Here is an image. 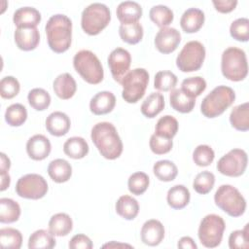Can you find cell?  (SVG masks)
<instances>
[{"label":"cell","instance_id":"28","mask_svg":"<svg viewBox=\"0 0 249 249\" xmlns=\"http://www.w3.org/2000/svg\"><path fill=\"white\" fill-rule=\"evenodd\" d=\"M63 152L71 159L80 160L88 155L89 144L83 137H70L63 144Z\"/></svg>","mask_w":249,"mask_h":249},{"label":"cell","instance_id":"14","mask_svg":"<svg viewBox=\"0 0 249 249\" xmlns=\"http://www.w3.org/2000/svg\"><path fill=\"white\" fill-rule=\"evenodd\" d=\"M181 42L180 32L173 27L160 28L156 34L154 43L157 50L161 53H173Z\"/></svg>","mask_w":249,"mask_h":249},{"label":"cell","instance_id":"15","mask_svg":"<svg viewBox=\"0 0 249 249\" xmlns=\"http://www.w3.org/2000/svg\"><path fill=\"white\" fill-rule=\"evenodd\" d=\"M17 47L25 52L36 49L40 42V34L37 27H17L14 33Z\"/></svg>","mask_w":249,"mask_h":249},{"label":"cell","instance_id":"8","mask_svg":"<svg viewBox=\"0 0 249 249\" xmlns=\"http://www.w3.org/2000/svg\"><path fill=\"white\" fill-rule=\"evenodd\" d=\"M149 83V73L144 68H135L123 78L122 97L127 103H136L145 94Z\"/></svg>","mask_w":249,"mask_h":249},{"label":"cell","instance_id":"26","mask_svg":"<svg viewBox=\"0 0 249 249\" xmlns=\"http://www.w3.org/2000/svg\"><path fill=\"white\" fill-rule=\"evenodd\" d=\"M191 194L184 185H175L171 187L166 196L168 205L173 209H182L190 202Z\"/></svg>","mask_w":249,"mask_h":249},{"label":"cell","instance_id":"20","mask_svg":"<svg viewBox=\"0 0 249 249\" xmlns=\"http://www.w3.org/2000/svg\"><path fill=\"white\" fill-rule=\"evenodd\" d=\"M53 88L55 95L63 100L73 97L77 90L76 81L69 73L59 74L54 79L53 83Z\"/></svg>","mask_w":249,"mask_h":249},{"label":"cell","instance_id":"42","mask_svg":"<svg viewBox=\"0 0 249 249\" xmlns=\"http://www.w3.org/2000/svg\"><path fill=\"white\" fill-rule=\"evenodd\" d=\"M150 184L149 176L141 171L132 173L127 180L128 191L135 196H140L146 192Z\"/></svg>","mask_w":249,"mask_h":249},{"label":"cell","instance_id":"45","mask_svg":"<svg viewBox=\"0 0 249 249\" xmlns=\"http://www.w3.org/2000/svg\"><path fill=\"white\" fill-rule=\"evenodd\" d=\"M230 34L236 41L247 42L249 40V19L239 18L233 20L230 26Z\"/></svg>","mask_w":249,"mask_h":249},{"label":"cell","instance_id":"5","mask_svg":"<svg viewBox=\"0 0 249 249\" xmlns=\"http://www.w3.org/2000/svg\"><path fill=\"white\" fill-rule=\"evenodd\" d=\"M73 66L77 73L90 85L102 82L104 71L98 57L89 50H81L73 57Z\"/></svg>","mask_w":249,"mask_h":249},{"label":"cell","instance_id":"1","mask_svg":"<svg viewBox=\"0 0 249 249\" xmlns=\"http://www.w3.org/2000/svg\"><path fill=\"white\" fill-rule=\"evenodd\" d=\"M90 138L100 155L107 160H116L123 153V142L113 124L97 123L93 125Z\"/></svg>","mask_w":249,"mask_h":249},{"label":"cell","instance_id":"40","mask_svg":"<svg viewBox=\"0 0 249 249\" xmlns=\"http://www.w3.org/2000/svg\"><path fill=\"white\" fill-rule=\"evenodd\" d=\"M27 100L33 109L37 111H44L51 104V95L44 89L35 88L28 92Z\"/></svg>","mask_w":249,"mask_h":249},{"label":"cell","instance_id":"30","mask_svg":"<svg viewBox=\"0 0 249 249\" xmlns=\"http://www.w3.org/2000/svg\"><path fill=\"white\" fill-rule=\"evenodd\" d=\"M116 212L125 220H133L139 212L138 201L130 196H122L116 202Z\"/></svg>","mask_w":249,"mask_h":249},{"label":"cell","instance_id":"53","mask_svg":"<svg viewBox=\"0 0 249 249\" xmlns=\"http://www.w3.org/2000/svg\"><path fill=\"white\" fill-rule=\"evenodd\" d=\"M0 173H5V172H8L9 169H10V166H11V161H10V159L4 154V153H1L0 154Z\"/></svg>","mask_w":249,"mask_h":249},{"label":"cell","instance_id":"24","mask_svg":"<svg viewBox=\"0 0 249 249\" xmlns=\"http://www.w3.org/2000/svg\"><path fill=\"white\" fill-rule=\"evenodd\" d=\"M48 174L55 183H64L72 175V166L63 159H55L49 163Z\"/></svg>","mask_w":249,"mask_h":249},{"label":"cell","instance_id":"54","mask_svg":"<svg viewBox=\"0 0 249 249\" xmlns=\"http://www.w3.org/2000/svg\"><path fill=\"white\" fill-rule=\"evenodd\" d=\"M0 174H1V188H0V190L3 192L7 188H9L10 182H11V177H10L8 172L0 173Z\"/></svg>","mask_w":249,"mask_h":249},{"label":"cell","instance_id":"33","mask_svg":"<svg viewBox=\"0 0 249 249\" xmlns=\"http://www.w3.org/2000/svg\"><path fill=\"white\" fill-rule=\"evenodd\" d=\"M55 246V239L50 231H35L28 239L29 249H52Z\"/></svg>","mask_w":249,"mask_h":249},{"label":"cell","instance_id":"10","mask_svg":"<svg viewBox=\"0 0 249 249\" xmlns=\"http://www.w3.org/2000/svg\"><path fill=\"white\" fill-rule=\"evenodd\" d=\"M205 48L198 41L186 43L176 57V66L182 72L197 71L203 64Z\"/></svg>","mask_w":249,"mask_h":249},{"label":"cell","instance_id":"21","mask_svg":"<svg viewBox=\"0 0 249 249\" xmlns=\"http://www.w3.org/2000/svg\"><path fill=\"white\" fill-rule=\"evenodd\" d=\"M204 19V13L200 9L190 8L183 13L180 18V25L186 33H195L202 27Z\"/></svg>","mask_w":249,"mask_h":249},{"label":"cell","instance_id":"4","mask_svg":"<svg viewBox=\"0 0 249 249\" xmlns=\"http://www.w3.org/2000/svg\"><path fill=\"white\" fill-rule=\"evenodd\" d=\"M233 89L227 86H218L213 89L201 101L200 111L206 118H216L222 115L234 101Z\"/></svg>","mask_w":249,"mask_h":249},{"label":"cell","instance_id":"37","mask_svg":"<svg viewBox=\"0 0 249 249\" xmlns=\"http://www.w3.org/2000/svg\"><path fill=\"white\" fill-rule=\"evenodd\" d=\"M149 17L151 20L159 27H167L174 18L173 12L167 6L156 5L153 6L149 12Z\"/></svg>","mask_w":249,"mask_h":249},{"label":"cell","instance_id":"32","mask_svg":"<svg viewBox=\"0 0 249 249\" xmlns=\"http://www.w3.org/2000/svg\"><path fill=\"white\" fill-rule=\"evenodd\" d=\"M20 216L19 204L12 198H0V222L11 224L18 220Z\"/></svg>","mask_w":249,"mask_h":249},{"label":"cell","instance_id":"19","mask_svg":"<svg viewBox=\"0 0 249 249\" xmlns=\"http://www.w3.org/2000/svg\"><path fill=\"white\" fill-rule=\"evenodd\" d=\"M116 105V97L111 91L103 90L93 95L89 101L90 112L94 115L110 113Z\"/></svg>","mask_w":249,"mask_h":249},{"label":"cell","instance_id":"13","mask_svg":"<svg viewBox=\"0 0 249 249\" xmlns=\"http://www.w3.org/2000/svg\"><path fill=\"white\" fill-rule=\"evenodd\" d=\"M107 61L112 77L117 83L121 84L130 67L131 55L129 52L123 48H116L110 53Z\"/></svg>","mask_w":249,"mask_h":249},{"label":"cell","instance_id":"6","mask_svg":"<svg viewBox=\"0 0 249 249\" xmlns=\"http://www.w3.org/2000/svg\"><path fill=\"white\" fill-rule=\"evenodd\" d=\"M111 13L109 8L102 3H92L82 12L81 26L89 35L99 34L110 22Z\"/></svg>","mask_w":249,"mask_h":249},{"label":"cell","instance_id":"34","mask_svg":"<svg viewBox=\"0 0 249 249\" xmlns=\"http://www.w3.org/2000/svg\"><path fill=\"white\" fill-rule=\"evenodd\" d=\"M153 171L155 176L163 182L173 181L178 174L177 166L173 161L168 160H158L153 166Z\"/></svg>","mask_w":249,"mask_h":249},{"label":"cell","instance_id":"35","mask_svg":"<svg viewBox=\"0 0 249 249\" xmlns=\"http://www.w3.org/2000/svg\"><path fill=\"white\" fill-rule=\"evenodd\" d=\"M143 27L139 22L121 24L119 27V35L121 39L129 45L139 43L143 38Z\"/></svg>","mask_w":249,"mask_h":249},{"label":"cell","instance_id":"22","mask_svg":"<svg viewBox=\"0 0 249 249\" xmlns=\"http://www.w3.org/2000/svg\"><path fill=\"white\" fill-rule=\"evenodd\" d=\"M116 14L122 24H130L138 22L141 18L142 8L137 2L124 1L117 7Z\"/></svg>","mask_w":249,"mask_h":249},{"label":"cell","instance_id":"39","mask_svg":"<svg viewBox=\"0 0 249 249\" xmlns=\"http://www.w3.org/2000/svg\"><path fill=\"white\" fill-rule=\"evenodd\" d=\"M27 119V110L20 103L10 105L5 112V121L11 126H20Z\"/></svg>","mask_w":249,"mask_h":249},{"label":"cell","instance_id":"55","mask_svg":"<svg viewBox=\"0 0 249 249\" xmlns=\"http://www.w3.org/2000/svg\"><path fill=\"white\" fill-rule=\"evenodd\" d=\"M102 247L106 248V247H109V248H112V247H131V245H128V244H122V243H116L115 241H112L110 243H107V244H104Z\"/></svg>","mask_w":249,"mask_h":249},{"label":"cell","instance_id":"9","mask_svg":"<svg viewBox=\"0 0 249 249\" xmlns=\"http://www.w3.org/2000/svg\"><path fill=\"white\" fill-rule=\"evenodd\" d=\"M226 229L224 219L216 214H208L200 221L197 235L200 243L207 248L220 245Z\"/></svg>","mask_w":249,"mask_h":249},{"label":"cell","instance_id":"27","mask_svg":"<svg viewBox=\"0 0 249 249\" xmlns=\"http://www.w3.org/2000/svg\"><path fill=\"white\" fill-rule=\"evenodd\" d=\"M73 228V221L66 213H56L49 221V231L55 236L67 235Z\"/></svg>","mask_w":249,"mask_h":249},{"label":"cell","instance_id":"16","mask_svg":"<svg viewBox=\"0 0 249 249\" xmlns=\"http://www.w3.org/2000/svg\"><path fill=\"white\" fill-rule=\"evenodd\" d=\"M51 150V142L43 134H35L27 140L26 152L29 158L34 160H45L50 155Z\"/></svg>","mask_w":249,"mask_h":249},{"label":"cell","instance_id":"48","mask_svg":"<svg viewBox=\"0 0 249 249\" xmlns=\"http://www.w3.org/2000/svg\"><path fill=\"white\" fill-rule=\"evenodd\" d=\"M229 247L231 249H247L249 247L248 224L243 230L233 231L229 236Z\"/></svg>","mask_w":249,"mask_h":249},{"label":"cell","instance_id":"17","mask_svg":"<svg viewBox=\"0 0 249 249\" xmlns=\"http://www.w3.org/2000/svg\"><path fill=\"white\" fill-rule=\"evenodd\" d=\"M141 240L149 246L159 245L164 237L163 225L156 219L146 221L141 228Z\"/></svg>","mask_w":249,"mask_h":249},{"label":"cell","instance_id":"23","mask_svg":"<svg viewBox=\"0 0 249 249\" xmlns=\"http://www.w3.org/2000/svg\"><path fill=\"white\" fill-rule=\"evenodd\" d=\"M13 21L17 27H36L41 21V14L35 8L21 7L14 13Z\"/></svg>","mask_w":249,"mask_h":249},{"label":"cell","instance_id":"2","mask_svg":"<svg viewBox=\"0 0 249 249\" xmlns=\"http://www.w3.org/2000/svg\"><path fill=\"white\" fill-rule=\"evenodd\" d=\"M48 45L50 49L56 53L66 52L72 42V21L62 14L52 16L45 26Z\"/></svg>","mask_w":249,"mask_h":249},{"label":"cell","instance_id":"47","mask_svg":"<svg viewBox=\"0 0 249 249\" xmlns=\"http://www.w3.org/2000/svg\"><path fill=\"white\" fill-rule=\"evenodd\" d=\"M19 82L13 76H6L0 81V94L5 99H12L19 92Z\"/></svg>","mask_w":249,"mask_h":249},{"label":"cell","instance_id":"50","mask_svg":"<svg viewBox=\"0 0 249 249\" xmlns=\"http://www.w3.org/2000/svg\"><path fill=\"white\" fill-rule=\"evenodd\" d=\"M68 246L71 249H91L93 244L89 236L83 233H79L70 239Z\"/></svg>","mask_w":249,"mask_h":249},{"label":"cell","instance_id":"49","mask_svg":"<svg viewBox=\"0 0 249 249\" xmlns=\"http://www.w3.org/2000/svg\"><path fill=\"white\" fill-rule=\"evenodd\" d=\"M150 149L151 151L156 155H163L171 151L173 142L172 139L164 138L160 135H157L156 133L152 134L150 138Z\"/></svg>","mask_w":249,"mask_h":249},{"label":"cell","instance_id":"43","mask_svg":"<svg viewBox=\"0 0 249 249\" xmlns=\"http://www.w3.org/2000/svg\"><path fill=\"white\" fill-rule=\"evenodd\" d=\"M177 84L176 75L168 70L159 71L154 78V88L160 91L172 90Z\"/></svg>","mask_w":249,"mask_h":249},{"label":"cell","instance_id":"12","mask_svg":"<svg viewBox=\"0 0 249 249\" xmlns=\"http://www.w3.org/2000/svg\"><path fill=\"white\" fill-rule=\"evenodd\" d=\"M247 154L242 149H232L224 155L217 163L218 171L229 177L241 176L247 167Z\"/></svg>","mask_w":249,"mask_h":249},{"label":"cell","instance_id":"25","mask_svg":"<svg viewBox=\"0 0 249 249\" xmlns=\"http://www.w3.org/2000/svg\"><path fill=\"white\" fill-rule=\"evenodd\" d=\"M169 102L175 111L186 114L193 111L196 105V98L189 96L181 89H173L169 94Z\"/></svg>","mask_w":249,"mask_h":249},{"label":"cell","instance_id":"36","mask_svg":"<svg viewBox=\"0 0 249 249\" xmlns=\"http://www.w3.org/2000/svg\"><path fill=\"white\" fill-rule=\"evenodd\" d=\"M178 127L179 124L177 120L170 115H165L160 118L157 122L155 133L161 137L172 139L176 135Z\"/></svg>","mask_w":249,"mask_h":249},{"label":"cell","instance_id":"46","mask_svg":"<svg viewBox=\"0 0 249 249\" xmlns=\"http://www.w3.org/2000/svg\"><path fill=\"white\" fill-rule=\"evenodd\" d=\"M215 158L213 149L208 145H198L193 153V160L197 166H208Z\"/></svg>","mask_w":249,"mask_h":249},{"label":"cell","instance_id":"3","mask_svg":"<svg viewBox=\"0 0 249 249\" xmlns=\"http://www.w3.org/2000/svg\"><path fill=\"white\" fill-rule=\"evenodd\" d=\"M221 71L225 78L232 82H239L248 74L246 53L236 47H230L222 53Z\"/></svg>","mask_w":249,"mask_h":249},{"label":"cell","instance_id":"51","mask_svg":"<svg viewBox=\"0 0 249 249\" xmlns=\"http://www.w3.org/2000/svg\"><path fill=\"white\" fill-rule=\"evenodd\" d=\"M216 11L227 14L233 11L237 5L236 0H213L212 1Z\"/></svg>","mask_w":249,"mask_h":249},{"label":"cell","instance_id":"38","mask_svg":"<svg viewBox=\"0 0 249 249\" xmlns=\"http://www.w3.org/2000/svg\"><path fill=\"white\" fill-rule=\"evenodd\" d=\"M0 244L2 248L19 249L22 244V235L17 229L3 228L0 230Z\"/></svg>","mask_w":249,"mask_h":249},{"label":"cell","instance_id":"7","mask_svg":"<svg viewBox=\"0 0 249 249\" xmlns=\"http://www.w3.org/2000/svg\"><path fill=\"white\" fill-rule=\"evenodd\" d=\"M215 204L231 217L244 214L246 200L239 191L231 185H221L214 195Z\"/></svg>","mask_w":249,"mask_h":249},{"label":"cell","instance_id":"52","mask_svg":"<svg viewBox=\"0 0 249 249\" xmlns=\"http://www.w3.org/2000/svg\"><path fill=\"white\" fill-rule=\"evenodd\" d=\"M177 246H178V248H182V249H196L197 248V245L196 244L194 239L190 236L181 237L177 243Z\"/></svg>","mask_w":249,"mask_h":249},{"label":"cell","instance_id":"11","mask_svg":"<svg viewBox=\"0 0 249 249\" xmlns=\"http://www.w3.org/2000/svg\"><path fill=\"white\" fill-rule=\"evenodd\" d=\"M48 183L45 178L36 173H29L21 176L16 184L18 196L27 199H39L46 196Z\"/></svg>","mask_w":249,"mask_h":249},{"label":"cell","instance_id":"41","mask_svg":"<svg viewBox=\"0 0 249 249\" xmlns=\"http://www.w3.org/2000/svg\"><path fill=\"white\" fill-rule=\"evenodd\" d=\"M205 89L206 81L200 76L186 78L181 84V89L193 98L199 96L205 90Z\"/></svg>","mask_w":249,"mask_h":249},{"label":"cell","instance_id":"44","mask_svg":"<svg viewBox=\"0 0 249 249\" xmlns=\"http://www.w3.org/2000/svg\"><path fill=\"white\" fill-rule=\"evenodd\" d=\"M215 184V175L210 171L199 172L194 179L193 188L194 190L200 195L208 194Z\"/></svg>","mask_w":249,"mask_h":249},{"label":"cell","instance_id":"29","mask_svg":"<svg viewBox=\"0 0 249 249\" xmlns=\"http://www.w3.org/2000/svg\"><path fill=\"white\" fill-rule=\"evenodd\" d=\"M230 122L236 130L247 131L249 129V103L244 102L233 107L230 114Z\"/></svg>","mask_w":249,"mask_h":249},{"label":"cell","instance_id":"31","mask_svg":"<svg viewBox=\"0 0 249 249\" xmlns=\"http://www.w3.org/2000/svg\"><path fill=\"white\" fill-rule=\"evenodd\" d=\"M164 108V97L160 92L149 94L141 105V113L149 119L155 118Z\"/></svg>","mask_w":249,"mask_h":249},{"label":"cell","instance_id":"18","mask_svg":"<svg viewBox=\"0 0 249 249\" xmlns=\"http://www.w3.org/2000/svg\"><path fill=\"white\" fill-rule=\"evenodd\" d=\"M46 128L48 132L53 136H63L65 135L71 125L69 117L60 111H54L51 113L46 119Z\"/></svg>","mask_w":249,"mask_h":249}]
</instances>
